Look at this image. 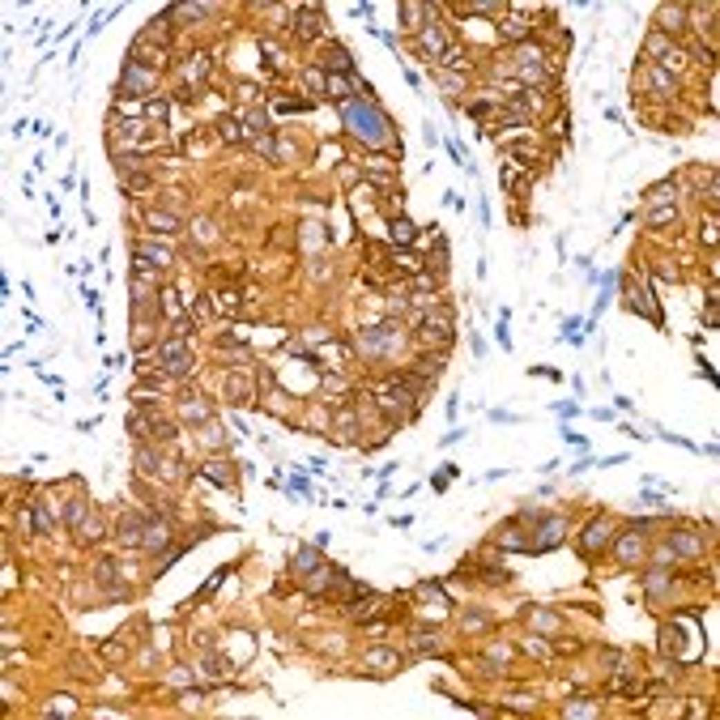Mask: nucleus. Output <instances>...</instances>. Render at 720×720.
Wrapping results in <instances>:
<instances>
[{
	"instance_id": "nucleus-7",
	"label": "nucleus",
	"mask_w": 720,
	"mask_h": 720,
	"mask_svg": "<svg viewBox=\"0 0 720 720\" xmlns=\"http://www.w3.org/2000/svg\"><path fill=\"white\" fill-rule=\"evenodd\" d=\"M610 541H614V520L597 516V520H588V529L580 533V554L584 558H601L610 550Z\"/></svg>"
},
{
	"instance_id": "nucleus-11",
	"label": "nucleus",
	"mask_w": 720,
	"mask_h": 720,
	"mask_svg": "<svg viewBox=\"0 0 720 720\" xmlns=\"http://www.w3.org/2000/svg\"><path fill=\"white\" fill-rule=\"evenodd\" d=\"M627 307H631L635 315H648L652 324H661V307H656V299H652L648 286H631V290H627Z\"/></svg>"
},
{
	"instance_id": "nucleus-13",
	"label": "nucleus",
	"mask_w": 720,
	"mask_h": 720,
	"mask_svg": "<svg viewBox=\"0 0 720 720\" xmlns=\"http://www.w3.org/2000/svg\"><path fill=\"white\" fill-rule=\"evenodd\" d=\"M145 525H150V520H145V516H124V520H119V529H115L119 545H141V537H145Z\"/></svg>"
},
{
	"instance_id": "nucleus-23",
	"label": "nucleus",
	"mask_w": 720,
	"mask_h": 720,
	"mask_svg": "<svg viewBox=\"0 0 720 720\" xmlns=\"http://www.w3.org/2000/svg\"><path fill=\"white\" fill-rule=\"evenodd\" d=\"M682 17H686V5H665V9L656 13V26H661V30H669V35H678V30L686 26Z\"/></svg>"
},
{
	"instance_id": "nucleus-59",
	"label": "nucleus",
	"mask_w": 720,
	"mask_h": 720,
	"mask_svg": "<svg viewBox=\"0 0 720 720\" xmlns=\"http://www.w3.org/2000/svg\"><path fill=\"white\" fill-rule=\"evenodd\" d=\"M623 460H627V456H623V452H618V456H601L597 465H601V469H614V465H623Z\"/></svg>"
},
{
	"instance_id": "nucleus-54",
	"label": "nucleus",
	"mask_w": 720,
	"mask_h": 720,
	"mask_svg": "<svg viewBox=\"0 0 720 720\" xmlns=\"http://www.w3.org/2000/svg\"><path fill=\"white\" fill-rule=\"evenodd\" d=\"M554 413H563V418H576V413H580V405H576V401H558V405H554Z\"/></svg>"
},
{
	"instance_id": "nucleus-53",
	"label": "nucleus",
	"mask_w": 720,
	"mask_h": 720,
	"mask_svg": "<svg viewBox=\"0 0 720 720\" xmlns=\"http://www.w3.org/2000/svg\"><path fill=\"white\" fill-rule=\"evenodd\" d=\"M486 418H490V422H520V413H512V409H490Z\"/></svg>"
},
{
	"instance_id": "nucleus-44",
	"label": "nucleus",
	"mask_w": 720,
	"mask_h": 720,
	"mask_svg": "<svg viewBox=\"0 0 720 720\" xmlns=\"http://www.w3.org/2000/svg\"><path fill=\"white\" fill-rule=\"evenodd\" d=\"M124 188H128L133 196H141L145 188H150V175H133V171H128V175H124Z\"/></svg>"
},
{
	"instance_id": "nucleus-35",
	"label": "nucleus",
	"mask_w": 720,
	"mask_h": 720,
	"mask_svg": "<svg viewBox=\"0 0 720 720\" xmlns=\"http://www.w3.org/2000/svg\"><path fill=\"white\" fill-rule=\"evenodd\" d=\"M529 623H533V631H545V635H558V631H563V623H558L554 614H545V610L529 614Z\"/></svg>"
},
{
	"instance_id": "nucleus-60",
	"label": "nucleus",
	"mask_w": 720,
	"mask_h": 720,
	"mask_svg": "<svg viewBox=\"0 0 720 720\" xmlns=\"http://www.w3.org/2000/svg\"><path fill=\"white\" fill-rule=\"evenodd\" d=\"M592 465H597V460H592V456H584V460H576V465H571V474H584V469H592Z\"/></svg>"
},
{
	"instance_id": "nucleus-47",
	"label": "nucleus",
	"mask_w": 720,
	"mask_h": 720,
	"mask_svg": "<svg viewBox=\"0 0 720 720\" xmlns=\"http://www.w3.org/2000/svg\"><path fill=\"white\" fill-rule=\"evenodd\" d=\"M507 703H512L516 712H533V708H537V694H512Z\"/></svg>"
},
{
	"instance_id": "nucleus-33",
	"label": "nucleus",
	"mask_w": 720,
	"mask_h": 720,
	"mask_svg": "<svg viewBox=\"0 0 720 720\" xmlns=\"http://www.w3.org/2000/svg\"><path fill=\"white\" fill-rule=\"evenodd\" d=\"M30 512H35V533H52L56 529V520H52V512H47L43 499H30Z\"/></svg>"
},
{
	"instance_id": "nucleus-58",
	"label": "nucleus",
	"mask_w": 720,
	"mask_h": 720,
	"mask_svg": "<svg viewBox=\"0 0 720 720\" xmlns=\"http://www.w3.org/2000/svg\"><path fill=\"white\" fill-rule=\"evenodd\" d=\"M533 376H541V380H563L554 367H533Z\"/></svg>"
},
{
	"instance_id": "nucleus-26",
	"label": "nucleus",
	"mask_w": 720,
	"mask_h": 720,
	"mask_svg": "<svg viewBox=\"0 0 720 720\" xmlns=\"http://www.w3.org/2000/svg\"><path fill=\"white\" fill-rule=\"evenodd\" d=\"M94 576H98V584H107V588H111V601H119V597H128V588H124V592L115 588V580H119V571H115V563H107V558H103V563H98V567H94Z\"/></svg>"
},
{
	"instance_id": "nucleus-55",
	"label": "nucleus",
	"mask_w": 720,
	"mask_h": 720,
	"mask_svg": "<svg viewBox=\"0 0 720 720\" xmlns=\"http://www.w3.org/2000/svg\"><path fill=\"white\" fill-rule=\"evenodd\" d=\"M558 435H563V439H567V443H576V448H588V439H584V435H576V431H567V427H563V431H558Z\"/></svg>"
},
{
	"instance_id": "nucleus-10",
	"label": "nucleus",
	"mask_w": 720,
	"mask_h": 720,
	"mask_svg": "<svg viewBox=\"0 0 720 720\" xmlns=\"http://www.w3.org/2000/svg\"><path fill=\"white\" fill-rule=\"evenodd\" d=\"M563 533H567V516H545L541 520V537H533V554L554 550V545L563 541Z\"/></svg>"
},
{
	"instance_id": "nucleus-29",
	"label": "nucleus",
	"mask_w": 720,
	"mask_h": 720,
	"mask_svg": "<svg viewBox=\"0 0 720 720\" xmlns=\"http://www.w3.org/2000/svg\"><path fill=\"white\" fill-rule=\"evenodd\" d=\"M418 376L435 384V380L443 376V354H422V358H418Z\"/></svg>"
},
{
	"instance_id": "nucleus-56",
	"label": "nucleus",
	"mask_w": 720,
	"mask_h": 720,
	"mask_svg": "<svg viewBox=\"0 0 720 720\" xmlns=\"http://www.w3.org/2000/svg\"><path fill=\"white\" fill-rule=\"evenodd\" d=\"M290 494H303V499H307L311 490H307V482H303V478H290Z\"/></svg>"
},
{
	"instance_id": "nucleus-45",
	"label": "nucleus",
	"mask_w": 720,
	"mask_h": 720,
	"mask_svg": "<svg viewBox=\"0 0 720 720\" xmlns=\"http://www.w3.org/2000/svg\"><path fill=\"white\" fill-rule=\"evenodd\" d=\"M252 145H256V150H260L264 158H278V137H273V133H269V137H256Z\"/></svg>"
},
{
	"instance_id": "nucleus-20",
	"label": "nucleus",
	"mask_w": 720,
	"mask_h": 720,
	"mask_svg": "<svg viewBox=\"0 0 720 720\" xmlns=\"http://www.w3.org/2000/svg\"><path fill=\"white\" fill-rule=\"evenodd\" d=\"M618 282H623V273H618V269H605V273H601V294H597V303H592V315H601V311L610 307L614 286H618Z\"/></svg>"
},
{
	"instance_id": "nucleus-50",
	"label": "nucleus",
	"mask_w": 720,
	"mask_h": 720,
	"mask_svg": "<svg viewBox=\"0 0 720 720\" xmlns=\"http://www.w3.org/2000/svg\"><path fill=\"white\" fill-rule=\"evenodd\" d=\"M222 580H226V567H222V571H213V576L205 580V588H201V597H209V592H213V588H217Z\"/></svg>"
},
{
	"instance_id": "nucleus-3",
	"label": "nucleus",
	"mask_w": 720,
	"mask_h": 720,
	"mask_svg": "<svg viewBox=\"0 0 720 720\" xmlns=\"http://www.w3.org/2000/svg\"><path fill=\"white\" fill-rule=\"evenodd\" d=\"M396 345H401V333H396V324H371V329H358V350L367 358H388Z\"/></svg>"
},
{
	"instance_id": "nucleus-18",
	"label": "nucleus",
	"mask_w": 720,
	"mask_h": 720,
	"mask_svg": "<svg viewBox=\"0 0 720 720\" xmlns=\"http://www.w3.org/2000/svg\"><path fill=\"white\" fill-rule=\"evenodd\" d=\"M166 545H171V529H166V525H154V520H150V525H145V537H141V550L158 554V550H166Z\"/></svg>"
},
{
	"instance_id": "nucleus-36",
	"label": "nucleus",
	"mask_w": 720,
	"mask_h": 720,
	"mask_svg": "<svg viewBox=\"0 0 720 720\" xmlns=\"http://www.w3.org/2000/svg\"><path fill=\"white\" fill-rule=\"evenodd\" d=\"M563 716H601V703H592V699H571V703H563Z\"/></svg>"
},
{
	"instance_id": "nucleus-8",
	"label": "nucleus",
	"mask_w": 720,
	"mask_h": 720,
	"mask_svg": "<svg viewBox=\"0 0 720 720\" xmlns=\"http://www.w3.org/2000/svg\"><path fill=\"white\" fill-rule=\"evenodd\" d=\"M294 39H303V43H315L320 35H324V13H320L315 5H299L294 9Z\"/></svg>"
},
{
	"instance_id": "nucleus-19",
	"label": "nucleus",
	"mask_w": 720,
	"mask_h": 720,
	"mask_svg": "<svg viewBox=\"0 0 720 720\" xmlns=\"http://www.w3.org/2000/svg\"><path fill=\"white\" fill-rule=\"evenodd\" d=\"M362 665H367V669H380V674H388V669H401V656H396L392 648H371V652L362 656Z\"/></svg>"
},
{
	"instance_id": "nucleus-22",
	"label": "nucleus",
	"mask_w": 720,
	"mask_h": 720,
	"mask_svg": "<svg viewBox=\"0 0 720 720\" xmlns=\"http://www.w3.org/2000/svg\"><path fill=\"white\" fill-rule=\"evenodd\" d=\"M179 413H184V418H192V422H209V418H213L209 401H201V396H196V392H188L184 401H179Z\"/></svg>"
},
{
	"instance_id": "nucleus-57",
	"label": "nucleus",
	"mask_w": 720,
	"mask_h": 720,
	"mask_svg": "<svg viewBox=\"0 0 720 720\" xmlns=\"http://www.w3.org/2000/svg\"><path fill=\"white\" fill-rule=\"evenodd\" d=\"M81 299H86V307H98V290L94 286H81Z\"/></svg>"
},
{
	"instance_id": "nucleus-49",
	"label": "nucleus",
	"mask_w": 720,
	"mask_h": 720,
	"mask_svg": "<svg viewBox=\"0 0 720 720\" xmlns=\"http://www.w3.org/2000/svg\"><path fill=\"white\" fill-rule=\"evenodd\" d=\"M231 392H235V401H247V392H252V388H247L243 376H231Z\"/></svg>"
},
{
	"instance_id": "nucleus-28",
	"label": "nucleus",
	"mask_w": 720,
	"mask_h": 720,
	"mask_svg": "<svg viewBox=\"0 0 720 720\" xmlns=\"http://www.w3.org/2000/svg\"><path fill=\"white\" fill-rule=\"evenodd\" d=\"M422 47H427L431 56H443V52H448V39H443V30L435 26V21H431V26H422Z\"/></svg>"
},
{
	"instance_id": "nucleus-16",
	"label": "nucleus",
	"mask_w": 720,
	"mask_h": 720,
	"mask_svg": "<svg viewBox=\"0 0 720 720\" xmlns=\"http://www.w3.org/2000/svg\"><path fill=\"white\" fill-rule=\"evenodd\" d=\"M184 77L192 81V90H201V81L209 77V56H205V52H192V56L184 60ZM188 81H184V86H188Z\"/></svg>"
},
{
	"instance_id": "nucleus-37",
	"label": "nucleus",
	"mask_w": 720,
	"mask_h": 720,
	"mask_svg": "<svg viewBox=\"0 0 720 720\" xmlns=\"http://www.w3.org/2000/svg\"><path fill=\"white\" fill-rule=\"evenodd\" d=\"M137 465H141V474H158L162 456H158L154 448H145V443H141V448H137Z\"/></svg>"
},
{
	"instance_id": "nucleus-48",
	"label": "nucleus",
	"mask_w": 720,
	"mask_h": 720,
	"mask_svg": "<svg viewBox=\"0 0 720 720\" xmlns=\"http://www.w3.org/2000/svg\"><path fill=\"white\" fill-rule=\"evenodd\" d=\"M217 307H222V311H235V307H239V294H235V290H217Z\"/></svg>"
},
{
	"instance_id": "nucleus-1",
	"label": "nucleus",
	"mask_w": 720,
	"mask_h": 720,
	"mask_svg": "<svg viewBox=\"0 0 720 720\" xmlns=\"http://www.w3.org/2000/svg\"><path fill=\"white\" fill-rule=\"evenodd\" d=\"M341 119H345V133H350L354 141H362L367 150H384L388 137H392L388 133V115L371 103V98H367V103H362V98H345V103H341Z\"/></svg>"
},
{
	"instance_id": "nucleus-14",
	"label": "nucleus",
	"mask_w": 720,
	"mask_h": 720,
	"mask_svg": "<svg viewBox=\"0 0 720 720\" xmlns=\"http://www.w3.org/2000/svg\"><path fill=\"white\" fill-rule=\"evenodd\" d=\"M388 239H392V247H409V243L418 239V226H413L405 213H396V217L388 222Z\"/></svg>"
},
{
	"instance_id": "nucleus-30",
	"label": "nucleus",
	"mask_w": 720,
	"mask_h": 720,
	"mask_svg": "<svg viewBox=\"0 0 720 720\" xmlns=\"http://www.w3.org/2000/svg\"><path fill=\"white\" fill-rule=\"evenodd\" d=\"M150 231H154V235H175V231H179V217L154 209V213H150Z\"/></svg>"
},
{
	"instance_id": "nucleus-42",
	"label": "nucleus",
	"mask_w": 720,
	"mask_h": 720,
	"mask_svg": "<svg viewBox=\"0 0 720 720\" xmlns=\"http://www.w3.org/2000/svg\"><path fill=\"white\" fill-rule=\"evenodd\" d=\"M635 503H639V507H665V494H656V490L648 486V490L635 494Z\"/></svg>"
},
{
	"instance_id": "nucleus-4",
	"label": "nucleus",
	"mask_w": 720,
	"mask_h": 720,
	"mask_svg": "<svg viewBox=\"0 0 720 720\" xmlns=\"http://www.w3.org/2000/svg\"><path fill=\"white\" fill-rule=\"evenodd\" d=\"M158 371H166V376H188V371L196 367V358H192V345H188V337H171V341H162L158 345Z\"/></svg>"
},
{
	"instance_id": "nucleus-6",
	"label": "nucleus",
	"mask_w": 720,
	"mask_h": 720,
	"mask_svg": "<svg viewBox=\"0 0 720 720\" xmlns=\"http://www.w3.org/2000/svg\"><path fill=\"white\" fill-rule=\"evenodd\" d=\"M154 77H158V68H150V64H137V60H124V72H119V94L150 98Z\"/></svg>"
},
{
	"instance_id": "nucleus-39",
	"label": "nucleus",
	"mask_w": 720,
	"mask_h": 720,
	"mask_svg": "<svg viewBox=\"0 0 720 720\" xmlns=\"http://www.w3.org/2000/svg\"><path fill=\"white\" fill-rule=\"evenodd\" d=\"M217 133H222V141H231V145H235V141H243L239 119H231V115H222V119H217Z\"/></svg>"
},
{
	"instance_id": "nucleus-2",
	"label": "nucleus",
	"mask_w": 720,
	"mask_h": 720,
	"mask_svg": "<svg viewBox=\"0 0 720 720\" xmlns=\"http://www.w3.org/2000/svg\"><path fill=\"white\" fill-rule=\"evenodd\" d=\"M418 401H422V396H413V392H409L401 380L376 392V405H380V413H384V422H388V427H392V422H409V418L418 413Z\"/></svg>"
},
{
	"instance_id": "nucleus-17",
	"label": "nucleus",
	"mask_w": 720,
	"mask_h": 720,
	"mask_svg": "<svg viewBox=\"0 0 720 720\" xmlns=\"http://www.w3.org/2000/svg\"><path fill=\"white\" fill-rule=\"evenodd\" d=\"M669 580H674V571H669V567H661V563L648 567V576H643V592H648V601L661 597V592L669 588Z\"/></svg>"
},
{
	"instance_id": "nucleus-25",
	"label": "nucleus",
	"mask_w": 720,
	"mask_h": 720,
	"mask_svg": "<svg viewBox=\"0 0 720 720\" xmlns=\"http://www.w3.org/2000/svg\"><path fill=\"white\" fill-rule=\"evenodd\" d=\"M401 17H405V30H422L435 17V9L431 5H401Z\"/></svg>"
},
{
	"instance_id": "nucleus-5",
	"label": "nucleus",
	"mask_w": 720,
	"mask_h": 720,
	"mask_svg": "<svg viewBox=\"0 0 720 720\" xmlns=\"http://www.w3.org/2000/svg\"><path fill=\"white\" fill-rule=\"evenodd\" d=\"M456 320H452V311L448 307H435V311H427L418 320V341H427V345H448L452 337H456Z\"/></svg>"
},
{
	"instance_id": "nucleus-9",
	"label": "nucleus",
	"mask_w": 720,
	"mask_h": 720,
	"mask_svg": "<svg viewBox=\"0 0 720 720\" xmlns=\"http://www.w3.org/2000/svg\"><path fill=\"white\" fill-rule=\"evenodd\" d=\"M320 68H324L329 77H354V56L345 52L341 43H329L324 56H320Z\"/></svg>"
},
{
	"instance_id": "nucleus-41",
	"label": "nucleus",
	"mask_w": 720,
	"mask_h": 720,
	"mask_svg": "<svg viewBox=\"0 0 720 720\" xmlns=\"http://www.w3.org/2000/svg\"><path fill=\"white\" fill-rule=\"evenodd\" d=\"M64 520H68L72 529H81L86 525V499H68V516Z\"/></svg>"
},
{
	"instance_id": "nucleus-24",
	"label": "nucleus",
	"mask_w": 720,
	"mask_h": 720,
	"mask_svg": "<svg viewBox=\"0 0 720 720\" xmlns=\"http://www.w3.org/2000/svg\"><path fill=\"white\" fill-rule=\"evenodd\" d=\"M243 133L252 137V141H256V137H269V133H273V124H269V111H264V107H252V111H247V124H243Z\"/></svg>"
},
{
	"instance_id": "nucleus-51",
	"label": "nucleus",
	"mask_w": 720,
	"mask_h": 720,
	"mask_svg": "<svg viewBox=\"0 0 720 720\" xmlns=\"http://www.w3.org/2000/svg\"><path fill=\"white\" fill-rule=\"evenodd\" d=\"M648 222H652V226H661V222H674V205H669V209H652Z\"/></svg>"
},
{
	"instance_id": "nucleus-43",
	"label": "nucleus",
	"mask_w": 720,
	"mask_h": 720,
	"mask_svg": "<svg viewBox=\"0 0 720 720\" xmlns=\"http://www.w3.org/2000/svg\"><path fill=\"white\" fill-rule=\"evenodd\" d=\"M439 64H443V68H460V64H465V52H460V47H452V43H448V52L439 56Z\"/></svg>"
},
{
	"instance_id": "nucleus-40",
	"label": "nucleus",
	"mask_w": 720,
	"mask_h": 720,
	"mask_svg": "<svg viewBox=\"0 0 720 720\" xmlns=\"http://www.w3.org/2000/svg\"><path fill=\"white\" fill-rule=\"evenodd\" d=\"M350 90H358V86H350V77H329V94L337 98V103H345V98H350Z\"/></svg>"
},
{
	"instance_id": "nucleus-34",
	"label": "nucleus",
	"mask_w": 720,
	"mask_h": 720,
	"mask_svg": "<svg viewBox=\"0 0 720 720\" xmlns=\"http://www.w3.org/2000/svg\"><path fill=\"white\" fill-rule=\"evenodd\" d=\"M205 478H209V482H217V486H231V465L222 460V456H213V460L205 465Z\"/></svg>"
},
{
	"instance_id": "nucleus-15",
	"label": "nucleus",
	"mask_w": 720,
	"mask_h": 720,
	"mask_svg": "<svg viewBox=\"0 0 720 720\" xmlns=\"http://www.w3.org/2000/svg\"><path fill=\"white\" fill-rule=\"evenodd\" d=\"M669 554L674 558H694V554H703V541L694 533H674L669 537Z\"/></svg>"
},
{
	"instance_id": "nucleus-32",
	"label": "nucleus",
	"mask_w": 720,
	"mask_h": 720,
	"mask_svg": "<svg viewBox=\"0 0 720 720\" xmlns=\"http://www.w3.org/2000/svg\"><path fill=\"white\" fill-rule=\"evenodd\" d=\"M648 86H652L656 94H674V86H678V81H674V72H665V68H656V64H652V68H648Z\"/></svg>"
},
{
	"instance_id": "nucleus-31",
	"label": "nucleus",
	"mask_w": 720,
	"mask_h": 720,
	"mask_svg": "<svg viewBox=\"0 0 720 720\" xmlns=\"http://www.w3.org/2000/svg\"><path fill=\"white\" fill-rule=\"evenodd\" d=\"M137 252H141L145 260H150L154 269H166L171 260H175V256H171V252H166V247H158V243H141V247H137Z\"/></svg>"
},
{
	"instance_id": "nucleus-27",
	"label": "nucleus",
	"mask_w": 720,
	"mask_h": 720,
	"mask_svg": "<svg viewBox=\"0 0 720 720\" xmlns=\"http://www.w3.org/2000/svg\"><path fill=\"white\" fill-rule=\"evenodd\" d=\"M618 558H623V563H627V567H631V563H639V558H643V541H639V537H635V533H631V529H627V533H623V541H618Z\"/></svg>"
},
{
	"instance_id": "nucleus-46",
	"label": "nucleus",
	"mask_w": 720,
	"mask_h": 720,
	"mask_svg": "<svg viewBox=\"0 0 720 720\" xmlns=\"http://www.w3.org/2000/svg\"><path fill=\"white\" fill-rule=\"evenodd\" d=\"M413 643H418L422 652H427V648H431V652H439V639H435V631H418V635H413Z\"/></svg>"
},
{
	"instance_id": "nucleus-52",
	"label": "nucleus",
	"mask_w": 720,
	"mask_h": 720,
	"mask_svg": "<svg viewBox=\"0 0 720 720\" xmlns=\"http://www.w3.org/2000/svg\"><path fill=\"white\" fill-rule=\"evenodd\" d=\"M465 627H469V631H482V627H490V618H486V614H469Z\"/></svg>"
},
{
	"instance_id": "nucleus-12",
	"label": "nucleus",
	"mask_w": 720,
	"mask_h": 720,
	"mask_svg": "<svg viewBox=\"0 0 720 720\" xmlns=\"http://www.w3.org/2000/svg\"><path fill=\"white\" fill-rule=\"evenodd\" d=\"M494 26H499V39H503V43H520V39L533 35V21H525L520 13H503Z\"/></svg>"
},
{
	"instance_id": "nucleus-38",
	"label": "nucleus",
	"mask_w": 720,
	"mask_h": 720,
	"mask_svg": "<svg viewBox=\"0 0 720 720\" xmlns=\"http://www.w3.org/2000/svg\"><path fill=\"white\" fill-rule=\"evenodd\" d=\"M166 115H171V103H166V98H145V119L166 124Z\"/></svg>"
},
{
	"instance_id": "nucleus-21",
	"label": "nucleus",
	"mask_w": 720,
	"mask_h": 720,
	"mask_svg": "<svg viewBox=\"0 0 720 720\" xmlns=\"http://www.w3.org/2000/svg\"><path fill=\"white\" fill-rule=\"evenodd\" d=\"M320 567H324L320 563V545H299V550H294V571H299V576H311Z\"/></svg>"
}]
</instances>
